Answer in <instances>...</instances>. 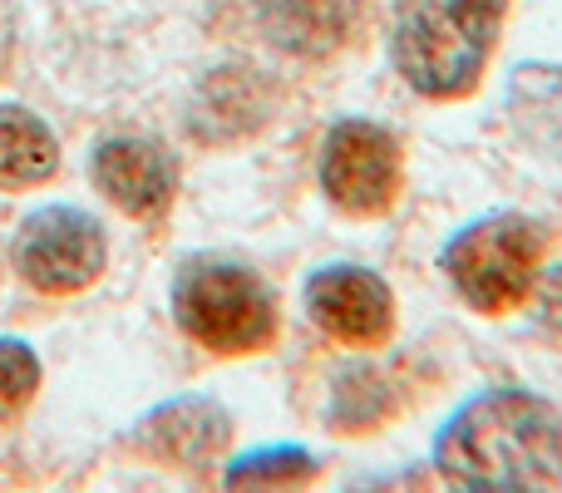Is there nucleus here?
I'll return each mask as SVG.
<instances>
[{
  "instance_id": "f257e3e1",
  "label": "nucleus",
  "mask_w": 562,
  "mask_h": 493,
  "mask_svg": "<svg viewBox=\"0 0 562 493\" xmlns=\"http://www.w3.org/2000/svg\"><path fill=\"white\" fill-rule=\"evenodd\" d=\"M435 464L454 489H562V415L543 395L524 390L479 395L445 425Z\"/></svg>"
},
{
  "instance_id": "f03ea898",
  "label": "nucleus",
  "mask_w": 562,
  "mask_h": 493,
  "mask_svg": "<svg viewBox=\"0 0 562 493\" xmlns=\"http://www.w3.org/2000/svg\"><path fill=\"white\" fill-rule=\"evenodd\" d=\"M504 0H400L395 69L429 99H464L484 79Z\"/></svg>"
},
{
  "instance_id": "7ed1b4c3",
  "label": "nucleus",
  "mask_w": 562,
  "mask_h": 493,
  "mask_svg": "<svg viewBox=\"0 0 562 493\" xmlns=\"http://www.w3.org/2000/svg\"><path fill=\"white\" fill-rule=\"evenodd\" d=\"M173 316L207 356H257L277 340V296L237 261H188L173 287Z\"/></svg>"
},
{
  "instance_id": "20e7f679",
  "label": "nucleus",
  "mask_w": 562,
  "mask_h": 493,
  "mask_svg": "<svg viewBox=\"0 0 562 493\" xmlns=\"http://www.w3.org/2000/svg\"><path fill=\"white\" fill-rule=\"evenodd\" d=\"M548 251V227L524 213H494L479 217L474 227L454 237L439 257L454 291L479 311V316H508L518 311L538 287V267Z\"/></svg>"
},
{
  "instance_id": "39448f33",
  "label": "nucleus",
  "mask_w": 562,
  "mask_h": 493,
  "mask_svg": "<svg viewBox=\"0 0 562 493\" xmlns=\"http://www.w3.org/2000/svg\"><path fill=\"white\" fill-rule=\"evenodd\" d=\"M321 188L350 217H380L405 188V158L390 128L346 119L321 144Z\"/></svg>"
},
{
  "instance_id": "423d86ee",
  "label": "nucleus",
  "mask_w": 562,
  "mask_h": 493,
  "mask_svg": "<svg viewBox=\"0 0 562 493\" xmlns=\"http://www.w3.org/2000/svg\"><path fill=\"white\" fill-rule=\"evenodd\" d=\"M104 227L79 208H40L15 233V271L45 296H75L104 271Z\"/></svg>"
},
{
  "instance_id": "0eeeda50",
  "label": "nucleus",
  "mask_w": 562,
  "mask_h": 493,
  "mask_svg": "<svg viewBox=\"0 0 562 493\" xmlns=\"http://www.w3.org/2000/svg\"><path fill=\"white\" fill-rule=\"evenodd\" d=\"M306 316L321 336L350 350H375L395 330V296L370 267H326L306 281Z\"/></svg>"
},
{
  "instance_id": "6e6552de",
  "label": "nucleus",
  "mask_w": 562,
  "mask_h": 493,
  "mask_svg": "<svg viewBox=\"0 0 562 493\" xmlns=\"http://www.w3.org/2000/svg\"><path fill=\"white\" fill-rule=\"evenodd\" d=\"M94 188L128 217H158L173 203L178 173L148 138H109L94 154Z\"/></svg>"
},
{
  "instance_id": "1a4fd4ad",
  "label": "nucleus",
  "mask_w": 562,
  "mask_h": 493,
  "mask_svg": "<svg viewBox=\"0 0 562 493\" xmlns=\"http://www.w3.org/2000/svg\"><path fill=\"white\" fill-rule=\"evenodd\" d=\"M138 449L168 469H207L233 439V419L213 400H168L138 425Z\"/></svg>"
},
{
  "instance_id": "9d476101",
  "label": "nucleus",
  "mask_w": 562,
  "mask_h": 493,
  "mask_svg": "<svg viewBox=\"0 0 562 493\" xmlns=\"http://www.w3.org/2000/svg\"><path fill=\"white\" fill-rule=\"evenodd\" d=\"M59 168V144L30 109L0 104V193H30Z\"/></svg>"
},
{
  "instance_id": "9b49d317",
  "label": "nucleus",
  "mask_w": 562,
  "mask_h": 493,
  "mask_svg": "<svg viewBox=\"0 0 562 493\" xmlns=\"http://www.w3.org/2000/svg\"><path fill=\"white\" fill-rule=\"evenodd\" d=\"M316 479V459L301 449H257L227 469V489H296Z\"/></svg>"
},
{
  "instance_id": "f8f14e48",
  "label": "nucleus",
  "mask_w": 562,
  "mask_h": 493,
  "mask_svg": "<svg viewBox=\"0 0 562 493\" xmlns=\"http://www.w3.org/2000/svg\"><path fill=\"white\" fill-rule=\"evenodd\" d=\"M40 390V360L20 340H0V419L20 415Z\"/></svg>"
},
{
  "instance_id": "ddd939ff",
  "label": "nucleus",
  "mask_w": 562,
  "mask_h": 493,
  "mask_svg": "<svg viewBox=\"0 0 562 493\" xmlns=\"http://www.w3.org/2000/svg\"><path fill=\"white\" fill-rule=\"evenodd\" d=\"M533 296H538V316H543V326L562 336V267L548 271V277H538Z\"/></svg>"
},
{
  "instance_id": "4468645a",
  "label": "nucleus",
  "mask_w": 562,
  "mask_h": 493,
  "mask_svg": "<svg viewBox=\"0 0 562 493\" xmlns=\"http://www.w3.org/2000/svg\"><path fill=\"white\" fill-rule=\"evenodd\" d=\"M10 55H15V15H10V0H0V75L10 69Z\"/></svg>"
}]
</instances>
